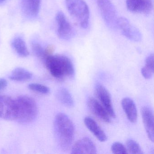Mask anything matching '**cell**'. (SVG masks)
I'll use <instances>...</instances> for the list:
<instances>
[{"label": "cell", "mask_w": 154, "mask_h": 154, "mask_svg": "<svg viewBox=\"0 0 154 154\" xmlns=\"http://www.w3.org/2000/svg\"><path fill=\"white\" fill-rule=\"evenodd\" d=\"M8 85V82L6 79L0 78V91L5 89Z\"/></svg>", "instance_id": "27"}, {"label": "cell", "mask_w": 154, "mask_h": 154, "mask_svg": "<svg viewBox=\"0 0 154 154\" xmlns=\"http://www.w3.org/2000/svg\"><path fill=\"white\" fill-rule=\"evenodd\" d=\"M15 101L17 109L16 120L22 124H29L35 121L38 113L35 100L30 96L21 95Z\"/></svg>", "instance_id": "3"}, {"label": "cell", "mask_w": 154, "mask_h": 154, "mask_svg": "<svg viewBox=\"0 0 154 154\" xmlns=\"http://www.w3.org/2000/svg\"><path fill=\"white\" fill-rule=\"evenodd\" d=\"M55 19L57 25L58 37L64 40L72 39L74 36L75 30L64 14L62 11H58L56 15Z\"/></svg>", "instance_id": "8"}, {"label": "cell", "mask_w": 154, "mask_h": 154, "mask_svg": "<svg viewBox=\"0 0 154 154\" xmlns=\"http://www.w3.org/2000/svg\"><path fill=\"white\" fill-rule=\"evenodd\" d=\"M12 46L18 55L21 57H26L29 55V52L28 50L26 42L20 36L15 37L11 43Z\"/></svg>", "instance_id": "17"}, {"label": "cell", "mask_w": 154, "mask_h": 154, "mask_svg": "<svg viewBox=\"0 0 154 154\" xmlns=\"http://www.w3.org/2000/svg\"><path fill=\"white\" fill-rule=\"evenodd\" d=\"M46 66L55 78L62 79L65 77L72 78L74 75L73 64L71 59L63 55H51L45 58Z\"/></svg>", "instance_id": "2"}, {"label": "cell", "mask_w": 154, "mask_h": 154, "mask_svg": "<svg viewBox=\"0 0 154 154\" xmlns=\"http://www.w3.org/2000/svg\"><path fill=\"white\" fill-rule=\"evenodd\" d=\"M54 126L55 137L58 145L63 150H67L71 146L74 137L72 122L66 114L59 113L55 116Z\"/></svg>", "instance_id": "1"}, {"label": "cell", "mask_w": 154, "mask_h": 154, "mask_svg": "<svg viewBox=\"0 0 154 154\" xmlns=\"http://www.w3.org/2000/svg\"><path fill=\"white\" fill-rule=\"evenodd\" d=\"M17 115L15 100L7 95H0V118L6 120H15Z\"/></svg>", "instance_id": "7"}, {"label": "cell", "mask_w": 154, "mask_h": 154, "mask_svg": "<svg viewBox=\"0 0 154 154\" xmlns=\"http://www.w3.org/2000/svg\"><path fill=\"white\" fill-rule=\"evenodd\" d=\"M54 51V47L53 45H49L48 46L47 48L45 49V57L48 56L53 54Z\"/></svg>", "instance_id": "26"}, {"label": "cell", "mask_w": 154, "mask_h": 154, "mask_svg": "<svg viewBox=\"0 0 154 154\" xmlns=\"http://www.w3.org/2000/svg\"><path fill=\"white\" fill-rule=\"evenodd\" d=\"M102 17L106 26L111 29L117 28L119 18L117 11L111 0H95Z\"/></svg>", "instance_id": "5"}, {"label": "cell", "mask_w": 154, "mask_h": 154, "mask_svg": "<svg viewBox=\"0 0 154 154\" xmlns=\"http://www.w3.org/2000/svg\"><path fill=\"white\" fill-rule=\"evenodd\" d=\"M154 54H151L146 58L145 66L154 71Z\"/></svg>", "instance_id": "25"}, {"label": "cell", "mask_w": 154, "mask_h": 154, "mask_svg": "<svg viewBox=\"0 0 154 154\" xmlns=\"http://www.w3.org/2000/svg\"><path fill=\"white\" fill-rule=\"evenodd\" d=\"M128 10L134 13L149 15L153 9L152 0H126Z\"/></svg>", "instance_id": "10"}, {"label": "cell", "mask_w": 154, "mask_h": 154, "mask_svg": "<svg viewBox=\"0 0 154 154\" xmlns=\"http://www.w3.org/2000/svg\"><path fill=\"white\" fill-rule=\"evenodd\" d=\"M141 113L148 137L151 141L153 142L154 140V120L153 111L149 107L145 106L141 109Z\"/></svg>", "instance_id": "13"}, {"label": "cell", "mask_w": 154, "mask_h": 154, "mask_svg": "<svg viewBox=\"0 0 154 154\" xmlns=\"http://www.w3.org/2000/svg\"><path fill=\"white\" fill-rule=\"evenodd\" d=\"M121 104L128 119L132 123L136 122L137 119V111L133 100L130 98H124L122 101Z\"/></svg>", "instance_id": "15"}, {"label": "cell", "mask_w": 154, "mask_h": 154, "mask_svg": "<svg viewBox=\"0 0 154 154\" xmlns=\"http://www.w3.org/2000/svg\"><path fill=\"white\" fill-rule=\"evenodd\" d=\"M33 75L29 71L21 67L15 68L9 76V79L12 81L24 82L32 78Z\"/></svg>", "instance_id": "19"}, {"label": "cell", "mask_w": 154, "mask_h": 154, "mask_svg": "<svg viewBox=\"0 0 154 154\" xmlns=\"http://www.w3.org/2000/svg\"><path fill=\"white\" fill-rule=\"evenodd\" d=\"M85 126L93 135L101 142H104L107 139L104 131L100 128L97 122L90 117H86L84 120Z\"/></svg>", "instance_id": "16"}, {"label": "cell", "mask_w": 154, "mask_h": 154, "mask_svg": "<svg viewBox=\"0 0 154 154\" xmlns=\"http://www.w3.org/2000/svg\"><path fill=\"white\" fill-rule=\"evenodd\" d=\"M66 8L71 16L83 29H86L90 23V10L84 0H66Z\"/></svg>", "instance_id": "4"}, {"label": "cell", "mask_w": 154, "mask_h": 154, "mask_svg": "<svg viewBox=\"0 0 154 154\" xmlns=\"http://www.w3.org/2000/svg\"><path fill=\"white\" fill-rule=\"evenodd\" d=\"M30 90L42 94H48L50 92V89L47 86L39 84L31 83L28 85Z\"/></svg>", "instance_id": "22"}, {"label": "cell", "mask_w": 154, "mask_h": 154, "mask_svg": "<svg viewBox=\"0 0 154 154\" xmlns=\"http://www.w3.org/2000/svg\"><path fill=\"white\" fill-rule=\"evenodd\" d=\"M95 95L103 106L104 107L110 117L115 118L116 114L112 106L110 94L105 87L100 84H97L95 86Z\"/></svg>", "instance_id": "9"}, {"label": "cell", "mask_w": 154, "mask_h": 154, "mask_svg": "<svg viewBox=\"0 0 154 154\" xmlns=\"http://www.w3.org/2000/svg\"><path fill=\"white\" fill-rule=\"evenodd\" d=\"M111 150L112 153L115 154H128L126 147L119 142H115L113 143L111 146Z\"/></svg>", "instance_id": "23"}, {"label": "cell", "mask_w": 154, "mask_h": 154, "mask_svg": "<svg viewBox=\"0 0 154 154\" xmlns=\"http://www.w3.org/2000/svg\"><path fill=\"white\" fill-rule=\"evenodd\" d=\"M117 28L119 29L123 35L131 41L138 42L142 40V34L139 29L127 18H119Z\"/></svg>", "instance_id": "6"}, {"label": "cell", "mask_w": 154, "mask_h": 154, "mask_svg": "<svg viewBox=\"0 0 154 154\" xmlns=\"http://www.w3.org/2000/svg\"><path fill=\"white\" fill-rule=\"evenodd\" d=\"M7 0H0V3H2L7 1Z\"/></svg>", "instance_id": "28"}, {"label": "cell", "mask_w": 154, "mask_h": 154, "mask_svg": "<svg viewBox=\"0 0 154 154\" xmlns=\"http://www.w3.org/2000/svg\"><path fill=\"white\" fill-rule=\"evenodd\" d=\"M128 153L132 154H142L143 153L138 143L132 139L128 140L126 142Z\"/></svg>", "instance_id": "20"}, {"label": "cell", "mask_w": 154, "mask_h": 154, "mask_svg": "<svg viewBox=\"0 0 154 154\" xmlns=\"http://www.w3.org/2000/svg\"><path fill=\"white\" fill-rule=\"evenodd\" d=\"M141 74L145 79H149L152 77V75L154 74V71H152L145 66L141 69Z\"/></svg>", "instance_id": "24"}, {"label": "cell", "mask_w": 154, "mask_h": 154, "mask_svg": "<svg viewBox=\"0 0 154 154\" xmlns=\"http://www.w3.org/2000/svg\"><path fill=\"white\" fill-rule=\"evenodd\" d=\"M87 104L91 112L98 119L106 123L111 122L110 117L103 106L93 97H90Z\"/></svg>", "instance_id": "12"}, {"label": "cell", "mask_w": 154, "mask_h": 154, "mask_svg": "<svg viewBox=\"0 0 154 154\" xmlns=\"http://www.w3.org/2000/svg\"><path fill=\"white\" fill-rule=\"evenodd\" d=\"M41 0H21V8L24 16L28 18L36 17L40 10Z\"/></svg>", "instance_id": "14"}, {"label": "cell", "mask_w": 154, "mask_h": 154, "mask_svg": "<svg viewBox=\"0 0 154 154\" xmlns=\"http://www.w3.org/2000/svg\"><path fill=\"white\" fill-rule=\"evenodd\" d=\"M71 153L94 154L97 153V149L91 139L84 137L75 143L72 147Z\"/></svg>", "instance_id": "11"}, {"label": "cell", "mask_w": 154, "mask_h": 154, "mask_svg": "<svg viewBox=\"0 0 154 154\" xmlns=\"http://www.w3.org/2000/svg\"><path fill=\"white\" fill-rule=\"evenodd\" d=\"M31 47L33 53L37 57L45 60V50L39 43L36 41H33L31 43Z\"/></svg>", "instance_id": "21"}, {"label": "cell", "mask_w": 154, "mask_h": 154, "mask_svg": "<svg viewBox=\"0 0 154 154\" xmlns=\"http://www.w3.org/2000/svg\"><path fill=\"white\" fill-rule=\"evenodd\" d=\"M57 100L66 107H73L74 102L73 99L69 91L65 88H61L57 90L56 94Z\"/></svg>", "instance_id": "18"}]
</instances>
